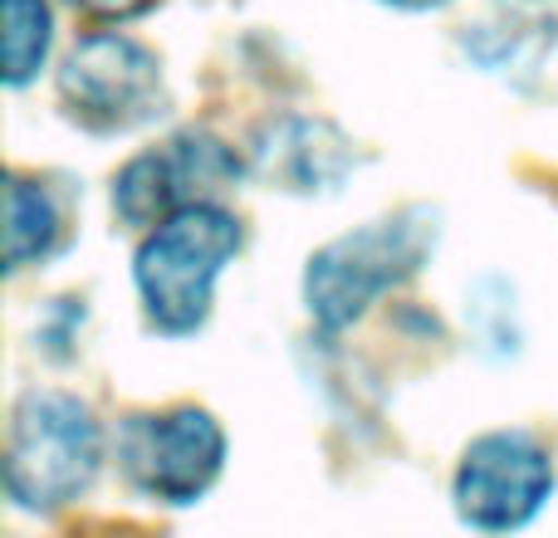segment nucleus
Returning <instances> with one entry per match:
<instances>
[{"instance_id": "obj_5", "label": "nucleus", "mask_w": 558, "mask_h": 538, "mask_svg": "<svg viewBox=\"0 0 558 538\" xmlns=\"http://www.w3.org/2000/svg\"><path fill=\"white\" fill-rule=\"evenodd\" d=\"M118 465L133 494L167 510H186L221 480L226 431L206 406L137 412L118 426Z\"/></svg>"}, {"instance_id": "obj_7", "label": "nucleus", "mask_w": 558, "mask_h": 538, "mask_svg": "<svg viewBox=\"0 0 558 538\" xmlns=\"http://www.w3.org/2000/svg\"><path fill=\"white\" fill-rule=\"evenodd\" d=\"M245 172L251 162H241L231 143H221L206 127H186L162 147L137 152L113 176V211L137 231H153L172 211H186L196 201H221V192H231Z\"/></svg>"}, {"instance_id": "obj_13", "label": "nucleus", "mask_w": 558, "mask_h": 538, "mask_svg": "<svg viewBox=\"0 0 558 538\" xmlns=\"http://www.w3.org/2000/svg\"><path fill=\"white\" fill-rule=\"evenodd\" d=\"M377 5H392V10H441L451 0H377Z\"/></svg>"}, {"instance_id": "obj_9", "label": "nucleus", "mask_w": 558, "mask_h": 538, "mask_svg": "<svg viewBox=\"0 0 558 538\" xmlns=\"http://www.w3.org/2000/svg\"><path fill=\"white\" fill-rule=\"evenodd\" d=\"M558 45V10L549 0H495L475 25H465L461 49L485 74H534Z\"/></svg>"}, {"instance_id": "obj_2", "label": "nucleus", "mask_w": 558, "mask_h": 538, "mask_svg": "<svg viewBox=\"0 0 558 538\" xmlns=\"http://www.w3.org/2000/svg\"><path fill=\"white\" fill-rule=\"evenodd\" d=\"M104 470V426L74 392L35 387L15 402L5 431V500L25 514L69 510Z\"/></svg>"}, {"instance_id": "obj_1", "label": "nucleus", "mask_w": 558, "mask_h": 538, "mask_svg": "<svg viewBox=\"0 0 558 538\" xmlns=\"http://www.w3.org/2000/svg\"><path fill=\"white\" fill-rule=\"evenodd\" d=\"M241 216L221 201H196L157 221L133 255V284L147 328L162 338L202 333L216 304V279L241 255Z\"/></svg>"}, {"instance_id": "obj_11", "label": "nucleus", "mask_w": 558, "mask_h": 538, "mask_svg": "<svg viewBox=\"0 0 558 538\" xmlns=\"http://www.w3.org/2000/svg\"><path fill=\"white\" fill-rule=\"evenodd\" d=\"M54 45L49 0H5V88H25L39 78Z\"/></svg>"}, {"instance_id": "obj_10", "label": "nucleus", "mask_w": 558, "mask_h": 538, "mask_svg": "<svg viewBox=\"0 0 558 538\" xmlns=\"http://www.w3.org/2000/svg\"><path fill=\"white\" fill-rule=\"evenodd\" d=\"M59 241H64V211L54 192L15 172L5 182V269L20 274V269L45 265L59 250Z\"/></svg>"}, {"instance_id": "obj_4", "label": "nucleus", "mask_w": 558, "mask_h": 538, "mask_svg": "<svg viewBox=\"0 0 558 538\" xmlns=\"http://www.w3.org/2000/svg\"><path fill=\"white\" fill-rule=\"evenodd\" d=\"M59 98L84 133H137L167 113L162 59L123 29H94L59 64Z\"/></svg>"}, {"instance_id": "obj_8", "label": "nucleus", "mask_w": 558, "mask_h": 538, "mask_svg": "<svg viewBox=\"0 0 558 538\" xmlns=\"http://www.w3.org/2000/svg\"><path fill=\"white\" fill-rule=\"evenodd\" d=\"M357 152L328 118H275L260 127L251 147V176H260L270 192L289 196H328L353 176Z\"/></svg>"}, {"instance_id": "obj_3", "label": "nucleus", "mask_w": 558, "mask_h": 538, "mask_svg": "<svg viewBox=\"0 0 558 538\" xmlns=\"http://www.w3.org/2000/svg\"><path fill=\"white\" fill-rule=\"evenodd\" d=\"M436 250V216L426 206L367 221L308 255L304 308L324 333L353 328L383 294L402 289Z\"/></svg>"}, {"instance_id": "obj_6", "label": "nucleus", "mask_w": 558, "mask_h": 538, "mask_svg": "<svg viewBox=\"0 0 558 538\" xmlns=\"http://www.w3.org/2000/svg\"><path fill=\"white\" fill-rule=\"evenodd\" d=\"M558 490L554 455L530 431H485L461 451L451 475L456 519L481 534H510L534 524Z\"/></svg>"}, {"instance_id": "obj_12", "label": "nucleus", "mask_w": 558, "mask_h": 538, "mask_svg": "<svg viewBox=\"0 0 558 538\" xmlns=\"http://www.w3.org/2000/svg\"><path fill=\"white\" fill-rule=\"evenodd\" d=\"M69 5L88 10V15H98V20H133V15H143L153 0H69Z\"/></svg>"}]
</instances>
